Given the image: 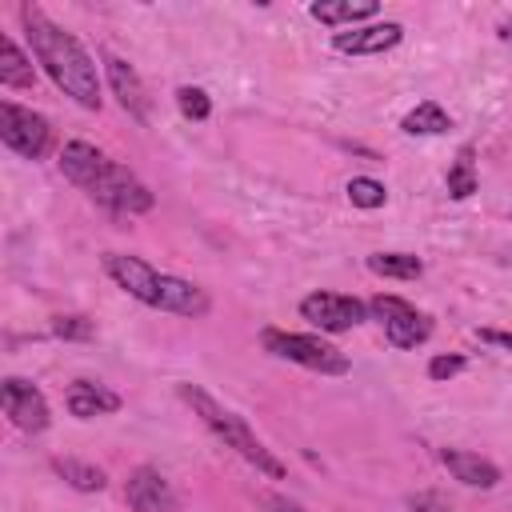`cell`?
<instances>
[{
	"label": "cell",
	"mask_w": 512,
	"mask_h": 512,
	"mask_svg": "<svg viewBox=\"0 0 512 512\" xmlns=\"http://www.w3.org/2000/svg\"><path fill=\"white\" fill-rule=\"evenodd\" d=\"M20 20L32 40V56L44 64L52 84L64 96H72L80 108H100V76H96L92 56L84 52V44L72 32H64L60 24H52L44 16V8H36V4H24Z\"/></svg>",
	"instance_id": "cell-1"
},
{
	"label": "cell",
	"mask_w": 512,
	"mask_h": 512,
	"mask_svg": "<svg viewBox=\"0 0 512 512\" xmlns=\"http://www.w3.org/2000/svg\"><path fill=\"white\" fill-rule=\"evenodd\" d=\"M104 272L140 304L172 312V316H204L208 312V292L196 288L184 276L172 272H156L148 260L140 256H124V252H108L104 256Z\"/></svg>",
	"instance_id": "cell-2"
},
{
	"label": "cell",
	"mask_w": 512,
	"mask_h": 512,
	"mask_svg": "<svg viewBox=\"0 0 512 512\" xmlns=\"http://www.w3.org/2000/svg\"><path fill=\"white\" fill-rule=\"evenodd\" d=\"M180 400H184V404H188V408H192V412H196V416H200V420H204V424H208V428H212L228 448H236V452H240L256 472H264V476H272V480H280V476H284V464H280V460L260 444V436L248 428V420H244V416L228 412V408H224L220 400H212L200 384H180Z\"/></svg>",
	"instance_id": "cell-3"
},
{
	"label": "cell",
	"mask_w": 512,
	"mask_h": 512,
	"mask_svg": "<svg viewBox=\"0 0 512 512\" xmlns=\"http://www.w3.org/2000/svg\"><path fill=\"white\" fill-rule=\"evenodd\" d=\"M264 348L280 360H292L300 368L324 372V376H344L348 372V356L332 344H324L320 336H304V332H280V328H264L260 332Z\"/></svg>",
	"instance_id": "cell-4"
},
{
	"label": "cell",
	"mask_w": 512,
	"mask_h": 512,
	"mask_svg": "<svg viewBox=\"0 0 512 512\" xmlns=\"http://www.w3.org/2000/svg\"><path fill=\"white\" fill-rule=\"evenodd\" d=\"M0 140L12 152H20L24 160H40L48 152V144H52V128H48V120L40 112L4 100L0 104Z\"/></svg>",
	"instance_id": "cell-5"
},
{
	"label": "cell",
	"mask_w": 512,
	"mask_h": 512,
	"mask_svg": "<svg viewBox=\"0 0 512 512\" xmlns=\"http://www.w3.org/2000/svg\"><path fill=\"white\" fill-rule=\"evenodd\" d=\"M372 316L384 324V336H388V344H396V348H416V344H424L428 336H432V320L424 316V312H416L408 300H400V296H376L372 304Z\"/></svg>",
	"instance_id": "cell-6"
},
{
	"label": "cell",
	"mask_w": 512,
	"mask_h": 512,
	"mask_svg": "<svg viewBox=\"0 0 512 512\" xmlns=\"http://www.w3.org/2000/svg\"><path fill=\"white\" fill-rule=\"evenodd\" d=\"M96 204H104L108 212H116V216H140V212H148L152 204H156V196L124 168V164H112L108 168V176L88 192Z\"/></svg>",
	"instance_id": "cell-7"
},
{
	"label": "cell",
	"mask_w": 512,
	"mask_h": 512,
	"mask_svg": "<svg viewBox=\"0 0 512 512\" xmlns=\"http://www.w3.org/2000/svg\"><path fill=\"white\" fill-rule=\"evenodd\" d=\"M368 304L356 300V296H344V292H312L300 300V316L308 324H316L320 332H348L364 320Z\"/></svg>",
	"instance_id": "cell-8"
},
{
	"label": "cell",
	"mask_w": 512,
	"mask_h": 512,
	"mask_svg": "<svg viewBox=\"0 0 512 512\" xmlns=\"http://www.w3.org/2000/svg\"><path fill=\"white\" fill-rule=\"evenodd\" d=\"M0 400H4V416L20 428V432H44L48 428V400L36 384L20 380V376H8L0 384Z\"/></svg>",
	"instance_id": "cell-9"
},
{
	"label": "cell",
	"mask_w": 512,
	"mask_h": 512,
	"mask_svg": "<svg viewBox=\"0 0 512 512\" xmlns=\"http://www.w3.org/2000/svg\"><path fill=\"white\" fill-rule=\"evenodd\" d=\"M400 36H404V28H400L396 20H376V24H356V28H348V32H336L332 44H336V52H344V56H376V52L396 48Z\"/></svg>",
	"instance_id": "cell-10"
},
{
	"label": "cell",
	"mask_w": 512,
	"mask_h": 512,
	"mask_svg": "<svg viewBox=\"0 0 512 512\" xmlns=\"http://www.w3.org/2000/svg\"><path fill=\"white\" fill-rule=\"evenodd\" d=\"M124 500H128L136 512H176V492H172V484H168L156 468H148V464H140V468L128 476Z\"/></svg>",
	"instance_id": "cell-11"
},
{
	"label": "cell",
	"mask_w": 512,
	"mask_h": 512,
	"mask_svg": "<svg viewBox=\"0 0 512 512\" xmlns=\"http://www.w3.org/2000/svg\"><path fill=\"white\" fill-rule=\"evenodd\" d=\"M104 72H108V84H112L120 108H124L136 124H148L152 104H148V92H144V80L136 76V68H132L128 60H120V56H108V60H104Z\"/></svg>",
	"instance_id": "cell-12"
},
{
	"label": "cell",
	"mask_w": 512,
	"mask_h": 512,
	"mask_svg": "<svg viewBox=\"0 0 512 512\" xmlns=\"http://www.w3.org/2000/svg\"><path fill=\"white\" fill-rule=\"evenodd\" d=\"M108 168H112V160H108L100 148L84 144V140H72V144L60 148V172H64L76 188H84V192H92V188L108 176Z\"/></svg>",
	"instance_id": "cell-13"
},
{
	"label": "cell",
	"mask_w": 512,
	"mask_h": 512,
	"mask_svg": "<svg viewBox=\"0 0 512 512\" xmlns=\"http://www.w3.org/2000/svg\"><path fill=\"white\" fill-rule=\"evenodd\" d=\"M440 464L468 488H496L500 484V468L476 452H464V448H440Z\"/></svg>",
	"instance_id": "cell-14"
},
{
	"label": "cell",
	"mask_w": 512,
	"mask_h": 512,
	"mask_svg": "<svg viewBox=\"0 0 512 512\" xmlns=\"http://www.w3.org/2000/svg\"><path fill=\"white\" fill-rule=\"evenodd\" d=\"M64 408L76 416V420H92V416H104V412H116L120 408V396L104 384H92V380H72L68 392H64Z\"/></svg>",
	"instance_id": "cell-15"
},
{
	"label": "cell",
	"mask_w": 512,
	"mask_h": 512,
	"mask_svg": "<svg viewBox=\"0 0 512 512\" xmlns=\"http://www.w3.org/2000/svg\"><path fill=\"white\" fill-rule=\"evenodd\" d=\"M308 12H312V20H320L328 28H340V24L356 28L360 20H372L380 12V4L376 0H316Z\"/></svg>",
	"instance_id": "cell-16"
},
{
	"label": "cell",
	"mask_w": 512,
	"mask_h": 512,
	"mask_svg": "<svg viewBox=\"0 0 512 512\" xmlns=\"http://www.w3.org/2000/svg\"><path fill=\"white\" fill-rule=\"evenodd\" d=\"M0 84L4 88H32L36 84L32 60L20 52V44L12 36H4V44H0Z\"/></svg>",
	"instance_id": "cell-17"
},
{
	"label": "cell",
	"mask_w": 512,
	"mask_h": 512,
	"mask_svg": "<svg viewBox=\"0 0 512 512\" xmlns=\"http://www.w3.org/2000/svg\"><path fill=\"white\" fill-rule=\"evenodd\" d=\"M400 128H404L408 136H440V132L452 128V120H448V112H444L436 100H420V104L400 120Z\"/></svg>",
	"instance_id": "cell-18"
},
{
	"label": "cell",
	"mask_w": 512,
	"mask_h": 512,
	"mask_svg": "<svg viewBox=\"0 0 512 512\" xmlns=\"http://www.w3.org/2000/svg\"><path fill=\"white\" fill-rule=\"evenodd\" d=\"M52 468H56V476H60V480H68L76 492H100V488L108 484L104 468H96V464H88V460L56 456V460H52Z\"/></svg>",
	"instance_id": "cell-19"
},
{
	"label": "cell",
	"mask_w": 512,
	"mask_h": 512,
	"mask_svg": "<svg viewBox=\"0 0 512 512\" xmlns=\"http://www.w3.org/2000/svg\"><path fill=\"white\" fill-rule=\"evenodd\" d=\"M368 268L376 276H388V280H416L424 272V264L416 256H408V252H372Z\"/></svg>",
	"instance_id": "cell-20"
},
{
	"label": "cell",
	"mask_w": 512,
	"mask_h": 512,
	"mask_svg": "<svg viewBox=\"0 0 512 512\" xmlns=\"http://www.w3.org/2000/svg\"><path fill=\"white\" fill-rule=\"evenodd\" d=\"M476 192V164H472V144H464L448 168V196L468 200Z\"/></svg>",
	"instance_id": "cell-21"
},
{
	"label": "cell",
	"mask_w": 512,
	"mask_h": 512,
	"mask_svg": "<svg viewBox=\"0 0 512 512\" xmlns=\"http://www.w3.org/2000/svg\"><path fill=\"white\" fill-rule=\"evenodd\" d=\"M344 192H348V200H352L356 208H380V204L388 200L384 184H380V180H372V176H352Z\"/></svg>",
	"instance_id": "cell-22"
},
{
	"label": "cell",
	"mask_w": 512,
	"mask_h": 512,
	"mask_svg": "<svg viewBox=\"0 0 512 512\" xmlns=\"http://www.w3.org/2000/svg\"><path fill=\"white\" fill-rule=\"evenodd\" d=\"M176 104H180V112H184L188 120H208V116H212V100H208L204 88H192V84L176 88Z\"/></svg>",
	"instance_id": "cell-23"
},
{
	"label": "cell",
	"mask_w": 512,
	"mask_h": 512,
	"mask_svg": "<svg viewBox=\"0 0 512 512\" xmlns=\"http://www.w3.org/2000/svg\"><path fill=\"white\" fill-rule=\"evenodd\" d=\"M52 336H60V340H92L96 336V320H88V316H56L52 320Z\"/></svg>",
	"instance_id": "cell-24"
},
{
	"label": "cell",
	"mask_w": 512,
	"mask_h": 512,
	"mask_svg": "<svg viewBox=\"0 0 512 512\" xmlns=\"http://www.w3.org/2000/svg\"><path fill=\"white\" fill-rule=\"evenodd\" d=\"M408 508L412 512H452V504L440 492H412L408 496Z\"/></svg>",
	"instance_id": "cell-25"
},
{
	"label": "cell",
	"mask_w": 512,
	"mask_h": 512,
	"mask_svg": "<svg viewBox=\"0 0 512 512\" xmlns=\"http://www.w3.org/2000/svg\"><path fill=\"white\" fill-rule=\"evenodd\" d=\"M456 372H464V356H436V360L428 364V376H432V380H452Z\"/></svg>",
	"instance_id": "cell-26"
},
{
	"label": "cell",
	"mask_w": 512,
	"mask_h": 512,
	"mask_svg": "<svg viewBox=\"0 0 512 512\" xmlns=\"http://www.w3.org/2000/svg\"><path fill=\"white\" fill-rule=\"evenodd\" d=\"M480 340H484V344H496V348H508V352H512V332H496V328H480Z\"/></svg>",
	"instance_id": "cell-27"
},
{
	"label": "cell",
	"mask_w": 512,
	"mask_h": 512,
	"mask_svg": "<svg viewBox=\"0 0 512 512\" xmlns=\"http://www.w3.org/2000/svg\"><path fill=\"white\" fill-rule=\"evenodd\" d=\"M264 508H268V512H304L300 504H292V500H284V496H264Z\"/></svg>",
	"instance_id": "cell-28"
},
{
	"label": "cell",
	"mask_w": 512,
	"mask_h": 512,
	"mask_svg": "<svg viewBox=\"0 0 512 512\" xmlns=\"http://www.w3.org/2000/svg\"><path fill=\"white\" fill-rule=\"evenodd\" d=\"M500 40H512V16L500 24Z\"/></svg>",
	"instance_id": "cell-29"
}]
</instances>
